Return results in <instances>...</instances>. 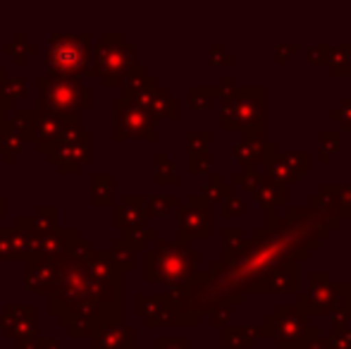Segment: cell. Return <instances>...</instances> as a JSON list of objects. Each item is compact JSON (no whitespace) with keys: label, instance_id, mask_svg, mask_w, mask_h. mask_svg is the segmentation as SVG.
<instances>
[{"label":"cell","instance_id":"3","mask_svg":"<svg viewBox=\"0 0 351 349\" xmlns=\"http://www.w3.org/2000/svg\"><path fill=\"white\" fill-rule=\"evenodd\" d=\"M337 306V287L330 282V273H311V285L299 294V311L304 316H325Z\"/></svg>","mask_w":351,"mask_h":349},{"label":"cell","instance_id":"6","mask_svg":"<svg viewBox=\"0 0 351 349\" xmlns=\"http://www.w3.org/2000/svg\"><path fill=\"white\" fill-rule=\"evenodd\" d=\"M296 263H285L282 268L273 270L268 278L261 282L258 292H294L296 289Z\"/></svg>","mask_w":351,"mask_h":349},{"label":"cell","instance_id":"14","mask_svg":"<svg viewBox=\"0 0 351 349\" xmlns=\"http://www.w3.org/2000/svg\"><path fill=\"white\" fill-rule=\"evenodd\" d=\"M234 182H239L244 189H249V191H256L261 184L265 182V175L263 173H254V170H249V173H244V175H237L234 177Z\"/></svg>","mask_w":351,"mask_h":349},{"label":"cell","instance_id":"10","mask_svg":"<svg viewBox=\"0 0 351 349\" xmlns=\"http://www.w3.org/2000/svg\"><path fill=\"white\" fill-rule=\"evenodd\" d=\"M254 337H256V330H251V328H246V330H239V328H230V330H225V335H222V347H254Z\"/></svg>","mask_w":351,"mask_h":349},{"label":"cell","instance_id":"22","mask_svg":"<svg viewBox=\"0 0 351 349\" xmlns=\"http://www.w3.org/2000/svg\"><path fill=\"white\" fill-rule=\"evenodd\" d=\"M296 51H299L296 46H278V58H275V60H278V65H285L287 56H289V53H296Z\"/></svg>","mask_w":351,"mask_h":349},{"label":"cell","instance_id":"18","mask_svg":"<svg viewBox=\"0 0 351 349\" xmlns=\"http://www.w3.org/2000/svg\"><path fill=\"white\" fill-rule=\"evenodd\" d=\"M225 242H227V249H239L246 239H244V234H241V230L230 228V230H225Z\"/></svg>","mask_w":351,"mask_h":349},{"label":"cell","instance_id":"23","mask_svg":"<svg viewBox=\"0 0 351 349\" xmlns=\"http://www.w3.org/2000/svg\"><path fill=\"white\" fill-rule=\"evenodd\" d=\"M349 101H351V96H349Z\"/></svg>","mask_w":351,"mask_h":349},{"label":"cell","instance_id":"4","mask_svg":"<svg viewBox=\"0 0 351 349\" xmlns=\"http://www.w3.org/2000/svg\"><path fill=\"white\" fill-rule=\"evenodd\" d=\"M273 318H275V342H278V347H285V349L299 345L311 328L308 318L296 306H289V304H280V306L275 309Z\"/></svg>","mask_w":351,"mask_h":349},{"label":"cell","instance_id":"13","mask_svg":"<svg viewBox=\"0 0 351 349\" xmlns=\"http://www.w3.org/2000/svg\"><path fill=\"white\" fill-rule=\"evenodd\" d=\"M332 120L339 122L344 130H351V101L349 98H344L337 108H332Z\"/></svg>","mask_w":351,"mask_h":349},{"label":"cell","instance_id":"11","mask_svg":"<svg viewBox=\"0 0 351 349\" xmlns=\"http://www.w3.org/2000/svg\"><path fill=\"white\" fill-rule=\"evenodd\" d=\"M339 144H342V139H339V132H320V146H323V163H328L330 156L337 154L339 151Z\"/></svg>","mask_w":351,"mask_h":349},{"label":"cell","instance_id":"8","mask_svg":"<svg viewBox=\"0 0 351 349\" xmlns=\"http://www.w3.org/2000/svg\"><path fill=\"white\" fill-rule=\"evenodd\" d=\"M182 228L189 230L191 237H208V210L204 208H186L182 210Z\"/></svg>","mask_w":351,"mask_h":349},{"label":"cell","instance_id":"15","mask_svg":"<svg viewBox=\"0 0 351 349\" xmlns=\"http://www.w3.org/2000/svg\"><path fill=\"white\" fill-rule=\"evenodd\" d=\"M335 196H337L339 206H342V218L351 215V184H332Z\"/></svg>","mask_w":351,"mask_h":349},{"label":"cell","instance_id":"19","mask_svg":"<svg viewBox=\"0 0 351 349\" xmlns=\"http://www.w3.org/2000/svg\"><path fill=\"white\" fill-rule=\"evenodd\" d=\"M241 210H244V201H241L239 196H230V199H227V206L222 208V215L230 218V215H237V213H241Z\"/></svg>","mask_w":351,"mask_h":349},{"label":"cell","instance_id":"2","mask_svg":"<svg viewBox=\"0 0 351 349\" xmlns=\"http://www.w3.org/2000/svg\"><path fill=\"white\" fill-rule=\"evenodd\" d=\"M263 163H265V177L278 184L287 186V184H294L299 182L301 173H308V156L304 151H289V154H278L275 151V144L265 146V156H263Z\"/></svg>","mask_w":351,"mask_h":349},{"label":"cell","instance_id":"1","mask_svg":"<svg viewBox=\"0 0 351 349\" xmlns=\"http://www.w3.org/2000/svg\"><path fill=\"white\" fill-rule=\"evenodd\" d=\"M265 120V91L258 86L232 88L225 93V112L222 127L225 130H258L263 132Z\"/></svg>","mask_w":351,"mask_h":349},{"label":"cell","instance_id":"5","mask_svg":"<svg viewBox=\"0 0 351 349\" xmlns=\"http://www.w3.org/2000/svg\"><path fill=\"white\" fill-rule=\"evenodd\" d=\"M265 146H268V141H265L263 132L249 130V132H244V139L234 146V158L241 160L244 165H249V168H254L258 160H263Z\"/></svg>","mask_w":351,"mask_h":349},{"label":"cell","instance_id":"7","mask_svg":"<svg viewBox=\"0 0 351 349\" xmlns=\"http://www.w3.org/2000/svg\"><path fill=\"white\" fill-rule=\"evenodd\" d=\"M254 194H256V201H258V204L265 208V213H270V210H278L280 206H287L285 186L278 184V182H273V180H268V177H265V182L254 191Z\"/></svg>","mask_w":351,"mask_h":349},{"label":"cell","instance_id":"9","mask_svg":"<svg viewBox=\"0 0 351 349\" xmlns=\"http://www.w3.org/2000/svg\"><path fill=\"white\" fill-rule=\"evenodd\" d=\"M328 65L332 75H349L351 72V46H339V48H330L328 56Z\"/></svg>","mask_w":351,"mask_h":349},{"label":"cell","instance_id":"20","mask_svg":"<svg viewBox=\"0 0 351 349\" xmlns=\"http://www.w3.org/2000/svg\"><path fill=\"white\" fill-rule=\"evenodd\" d=\"M337 297L342 302L344 311L351 313V285H337Z\"/></svg>","mask_w":351,"mask_h":349},{"label":"cell","instance_id":"12","mask_svg":"<svg viewBox=\"0 0 351 349\" xmlns=\"http://www.w3.org/2000/svg\"><path fill=\"white\" fill-rule=\"evenodd\" d=\"M330 349H351V328H337L332 326L330 333Z\"/></svg>","mask_w":351,"mask_h":349},{"label":"cell","instance_id":"16","mask_svg":"<svg viewBox=\"0 0 351 349\" xmlns=\"http://www.w3.org/2000/svg\"><path fill=\"white\" fill-rule=\"evenodd\" d=\"M311 56V65H328V56H330V46H311L308 51Z\"/></svg>","mask_w":351,"mask_h":349},{"label":"cell","instance_id":"21","mask_svg":"<svg viewBox=\"0 0 351 349\" xmlns=\"http://www.w3.org/2000/svg\"><path fill=\"white\" fill-rule=\"evenodd\" d=\"M261 337H275V318L273 316H265L263 328L258 330Z\"/></svg>","mask_w":351,"mask_h":349},{"label":"cell","instance_id":"17","mask_svg":"<svg viewBox=\"0 0 351 349\" xmlns=\"http://www.w3.org/2000/svg\"><path fill=\"white\" fill-rule=\"evenodd\" d=\"M230 191H232V186H227V184H220V180H215V184L208 189V201H222V199H230Z\"/></svg>","mask_w":351,"mask_h":349}]
</instances>
